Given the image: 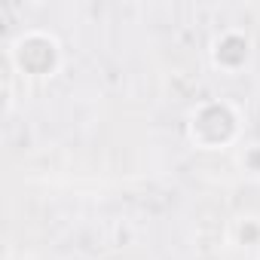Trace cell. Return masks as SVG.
<instances>
[{
  "label": "cell",
  "mask_w": 260,
  "mask_h": 260,
  "mask_svg": "<svg viewBox=\"0 0 260 260\" xmlns=\"http://www.w3.org/2000/svg\"><path fill=\"white\" fill-rule=\"evenodd\" d=\"M233 135H236V113L226 104L211 101V104H202L196 110V116H193V138H196V144L220 147Z\"/></svg>",
  "instance_id": "obj_1"
},
{
  "label": "cell",
  "mask_w": 260,
  "mask_h": 260,
  "mask_svg": "<svg viewBox=\"0 0 260 260\" xmlns=\"http://www.w3.org/2000/svg\"><path fill=\"white\" fill-rule=\"evenodd\" d=\"M13 58H16V64L25 74H37L40 77V74L55 71V64H58V46L46 34H28V37H22L16 43Z\"/></svg>",
  "instance_id": "obj_2"
},
{
  "label": "cell",
  "mask_w": 260,
  "mask_h": 260,
  "mask_svg": "<svg viewBox=\"0 0 260 260\" xmlns=\"http://www.w3.org/2000/svg\"><path fill=\"white\" fill-rule=\"evenodd\" d=\"M248 166L260 169V150H251V153H248Z\"/></svg>",
  "instance_id": "obj_4"
},
{
  "label": "cell",
  "mask_w": 260,
  "mask_h": 260,
  "mask_svg": "<svg viewBox=\"0 0 260 260\" xmlns=\"http://www.w3.org/2000/svg\"><path fill=\"white\" fill-rule=\"evenodd\" d=\"M245 58H248V40L242 34H226L217 40L214 61L220 68H239V64H245Z\"/></svg>",
  "instance_id": "obj_3"
}]
</instances>
